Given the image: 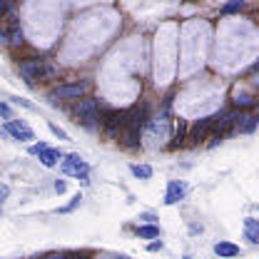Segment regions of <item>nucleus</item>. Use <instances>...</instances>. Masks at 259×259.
<instances>
[{"label": "nucleus", "instance_id": "nucleus-25", "mask_svg": "<svg viewBox=\"0 0 259 259\" xmlns=\"http://www.w3.org/2000/svg\"><path fill=\"white\" fill-rule=\"evenodd\" d=\"M50 132L55 135V137H60V140H67V135H65V130H60L58 125H50Z\"/></svg>", "mask_w": 259, "mask_h": 259}, {"label": "nucleus", "instance_id": "nucleus-22", "mask_svg": "<svg viewBox=\"0 0 259 259\" xmlns=\"http://www.w3.org/2000/svg\"><path fill=\"white\" fill-rule=\"evenodd\" d=\"M80 202H82V194H75V197H72V202H70L67 207H63L60 212H72V209H75V207H77Z\"/></svg>", "mask_w": 259, "mask_h": 259}, {"label": "nucleus", "instance_id": "nucleus-5", "mask_svg": "<svg viewBox=\"0 0 259 259\" xmlns=\"http://www.w3.org/2000/svg\"><path fill=\"white\" fill-rule=\"evenodd\" d=\"M150 122V110H147V105H137V107H132L125 112V125H132V127H145Z\"/></svg>", "mask_w": 259, "mask_h": 259}, {"label": "nucleus", "instance_id": "nucleus-13", "mask_svg": "<svg viewBox=\"0 0 259 259\" xmlns=\"http://www.w3.org/2000/svg\"><path fill=\"white\" fill-rule=\"evenodd\" d=\"M244 237L252 244H259V220H254V217H247L244 220Z\"/></svg>", "mask_w": 259, "mask_h": 259}, {"label": "nucleus", "instance_id": "nucleus-20", "mask_svg": "<svg viewBox=\"0 0 259 259\" xmlns=\"http://www.w3.org/2000/svg\"><path fill=\"white\" fill-rule=\"evenodd\" d=\"M8 42H10V45H15V48H18V45H23V42H25L23 30H20V28H10V32H8Z\"/></svg>", "mask_w": 259, "mask_h": 259}, {"label": "nucleus", "instance_id": "nucleus-15", "mask_svg": "<svg viewBox=\"0 0 259 259\" xmlns=\"http://www.w3.org/2000/svg\"><path fill=\"white\" fill-rule=\"evenodd\" d=\"M58 77V67L48 60H40V80H55Z\"/></svg>", "mask_w": 259, "mask_h": 259}, {"label": "nucleus", "instance_id": "nucleus-2", "mask_svg": "<svg viewBox=\"0 0 259 259\" xmlns=\"http://www.w3.org/2000/svg\"><path fill=\"white\" fill-rule=\"evenodd\" d=\"M88 88H90V82H65V85H60V88H55L53 93H50V97L53 100H80V97L88 93Z\"/></svg>", "mask_w": 259, "mask_h": 259}, {"label": "nucleus", "instance_id": "nucleus-17", "mask_svg": "<svg viewBox=\"0 0 259 259\" xmlns=\"http://www.w3.org/2000/svg\"><path fill=\"white\" fill-rule=\"evenodd\" d=\"M137 237H140V239H157V237H160V227H155V225L137 227Z\"/></svg>", "mask_w": 259, "mask_h": 259}, {"label": "nucleus", "instance_id": "nucleus-28", "mask_svg": "<svg viewBox=\"0 0 259 259\" xmlns=\"http://www.w3.org/2000/svg\"><path fill=\"white\" fill-rule=\"evenodd\" d=\"M55 192H60V194L65 192V182L63 180H58V182H55Z\"/></svg>", "mask_w": 259, "mask_h": 259}, {"label": "nucleus", "instance_id": "nucleus-1", "mask_svg": "<svg viewBox=\"0 0 259 259\" xmlns=\"http://www.w3.org/2000/svg\"><path fill=\"white\" fill-rule=\"evenodd\" d=\"M75 117H77V122H82L85 127H95L97 122H100V105H97L95 97H82V100H77V105H75Z\"/></svg>", "mask_w": 259, "mask_h": 259}, {"label": "nucleus", "instance_id": "nucleus-30", "mask_svg": "<svg viewBox=\"0 0 259 259\" xmlns=\"http://www.w3.org/2000/svg\"><path fill=\"white\" fill-rule=\"evenodd\" d=\"M150 249H152V252H157V249H162V242H152V244H150Z\"/></svg>", "mask_w": 259, "mask_h": 259}, {"label": "nucleus", "instance_id": "nucleus-7", "mask_svg": "<svg viewBox=\"0 0 259 259\" xmlns=\"http://www.w3.org/2000/svg\"><path fill=\"white\" fill-rule=\"evenodd\" d=\"M102 125H105V130H107V135L117 137L120 130H122V125H125V112H122V110H110V112L105 115Z\"/></svg>", "mask_w": 259, "mask_h": 259}, {"label": "nucleus", "instance_id": "nucleus-32", "mask_svg": "<svg viewBox=\"0 0 259 259\" xmlns=\"http://www.w3.org/2000/svg\"><path fill=\"white\" fill-rule=\"evenodd\" d=\"M257 105H259V97H257Z\"/></svg>", "mask_w": 259, "mask_h": 259}, {"label": "nucleus", "instance_id": "nucleus-6", "mask_svg": "<svg viewBox=\"0 0 259 259\" xmlns=\"http://www.w3.org/2000/svg\"><path fill=\"white\" fill-rule=\"evenodd\" d=\"M214 117H217V115H209V117L197 120V122L192 125V130H190V140H192V142H202V140H207V135L212 132V127H214Z\"/></svg>", "mask_w": 259, "mask_h": 259}, {"label": "nucleus", "instance_id": "nucleus-11", "mask_svg": "<svg viewBox=\"0 0 259 259\" xmlns=\"http://www.w3.org/2000/svg\"><path fill=\"white\" fill-rule=\"evenodd\" d=\"M120 142L125 145V147H137L140 145V127H132V125H122V130H120Z\"/></svg>", "mask_w": 259, "mask_h": 259}, {"label": "nucleus", "instance_id": "nucleus-3", "mask_svg": "<svg viewBox=\"0 0 259 259\" xmlns=\"http://www.w3.org/2000/svg\"><path fill=\"white\" fill-rule=\"evenodd\" d=\"M63 172L65 175L77 177V180H82V182H88V172H90V167H88V162H82L80 155H70V157H65V162H63Z\"/></svg>", "mask_w": 259, "mask_h": 259}, {"label": "nucleus", "instance_id": "nucleus-24", "mask_svg": "<svg viewBox=\"0 0 259 259\" xmlns=\"http://www.w3.org/2000/svg\"><path fill=\"white\" fill-rule=\"evenodd\" d=\"M37 259H70V257H67V252H53V254H45V257Z\"/></svg>", "mask_w": 259, "mask_h": 259}, {"label": "nucleus", "instance_id": "nucleus-23", "mask_svg": "<svg viewBox=\"0 0 259 259\" xmlns=\"http://www.w3.org/2000/svg\"><path fill=\"white\" fill-rule=\"evenodd\" d=\"M10 13V0H0V18H5Z\"/></svg>", "mask_w": 259, "mask_h": 259}, {"label": "nucleus", "instance_id": "nucleus-27", "mask_svg": "<svg viewBox=\"0 0 259 259\" xmlns=\"http://www.w3.org/2000/svg\"><path fill=\"white\" fill-rule=\"evenodd\" d=\"M45 147H48L45 142H37V145H32V147H30V152H32V155H40V152H42Z\"/></svg>", "mask_w": 259, "mask_h": 259}, {"label": "nucleus", "instance_id": "nucleus-31", "mask_svg": "<svg viewBox=\"0 0 259 259\" xmlns=\"http://www.w3.org/2000/svg\"><path fill=\"white\" fill-rule=\"evenodd\" d=\"M0 209H3V202H0Z\"/></svg>", "mask_w": 259, "mask_h": 259}, {"label": "nucleus", "instance_id": "nucleus-12", "mask_svg": "<svg viewBox=\"0 0 259 259\" xmlns=\"http://www.w3.org/2000/svg\"><path fill=\"white\" fill-rule=\"evenodd\" d=\"M214 254L220 259H232L239 254V247L232 244V242H217V244H214Z\"/></svg>", "mask_w": 259, "mask_h": 259}, {"label": "nucleus", "instance_id": "nucleus-26", "mask_svg": "<svg viewBox=\"0 0 259 259\" xmlns=\"http://www.w3.org/2000/svg\"><path fill=\"white\" fill-rule=\"evenodd\" d=\"M0 117H5V120H10V107H8L5 102H0Z\"/></svg>", "mask_w": 259, "mask_h": 259}, {"label": "nucleus", "instance_id": "nucleus-21", "mask_svg": "<svg viewBox=\"0 0 259 259\" xmlns=\"http://www.w3.org/2000/svg\"><path fill=\"white\" fill-rule=\"evenodd\" d=\"M244 8V0H229L225 3V8H222V15H232V13H239Z\"/></svg>", "mask_w": 259, "mask_h": 259}, {"label": "nucleus", "instance_id": "nucleus-9", "mask_svg": "<svg viewBox=\"0 0 259 259\" xmlns=\"http://www.w3.org/2000/svg\"><path fill=\"white\" fill-rule=\"evenodd\" d=\"M18 70H20V75L28 85H35L40 80V60H23L18 65Z\"/></svg>", "mask_w": 259, "mask_h": 259}, {"label": "nucleus", "instance_id": "nucleus-4", "mask_svg": "<svg viewBox=\"0 0 259 259\" xmlns=\"http://www.w3.org/2000/svg\"><path fill=\"white\" fill-rule=\"evenodd\" d=\"M5 132H8L10 137L20 140V142H30V140H35V132H32L23 120H20V122H18V120H8V122H5Z\"/></svg>", "mask_w": 259, "mask_h": 259}, {"label": "nucleus", "instance_id": "nucleus-16", "mask_svg": "<svg viewBox=\"0 0 259 259\" xmlns=\"http://www.w3.org/2000/svg\"><path fill=\"white\" fill-rule=\"evenodd\" d=\"M232 105H234L237 110H249V107H254V105H257V97H249V95H234Z\"/></svg>", "mask_w": 259, "mask_h": 259}, {"label": "nucleus", "instance_id": "nucleus-19", "mask_svg": "<svg viewBox=\"0 0 259 259\" xmlns=\"http://www.w3.org/2000/svg\"><path fill=\"white\" fill-rule=\"evenodd\" d=\"M130 169H132V175L140 177V180H150V177H152V167H150V164H132Z\"/></svg>", "mask_w": 259, "mask_h": 259}, {"label": "nucleus", "instance_id": "nucleus-14", "mask_svg": "<svg viewBox=\"0 0 259 259\" xmlns=\"http://www.w3.org/2000/svg\"><path fill=\"white\" fill-rule=\"evenodd\" d=\"M58 160H63V155L58 152V150H50V147H45L42 152H40V162L45 164V167H55Z\"/></svg>", "mask_w": 259, "mask_h": 259}, {"label": "nucleus", "instance_id": "nucleus-29", "mask_svg": "<svg viewBox=\"0 0 259 259\" xmlns=\"http://www.w3.org/2000/svg\"><path fill=\"white\" fill-rule=\"evenodd\" d=\"M140 220H145V222H155V214L147 212V214H140Z\"/></svg>", "mask_w": 259, "mask_h": 259}, {"label": "nucleus", "instance_id": "nucleus-18", "mask_svg": "<svg viewBox=\"0 0 259 259\" xmlns=\"http://www.w3.org/2000/svg\"><path fill=\"white\" fill-rule=\"evenodd\" d=\"M185 132H187V122L180 117V120L175 122V140H172V147H177V145L185 142Z\"/></svg>", "mask_w": 259, "mask_h": 259}, {"label": "nucleus", "instance_id": "nucleus-10", "mask_svg": "<svg viewBox=\"0 0 259 259\" xmlns=\"http://www.w3.org/2000/svg\"><path fill=\"white\" fill-rule=\"evenodd\" d=\"M185 194H187V187H185L182 182L172 180V182L167 185V192H164V204H177V202L185 199Z\"/></svg>", "mask_w": 259, "mask_h": 259}, {"label": "nucleus", "instance_id": "nucleus-8", "mask_svg": "<svg viewBox=\"0 0 259 259\" xmlns=\"http://www.w3.org/2000/svg\"><path fill=\"white\" fill-rule=\"evenodd\" d=\"M259 125V115L257 112H249V110H239V117H237V125L234 130H239V132H244V135H249V132H254Z\"/></svg>", "mask_w": 259, "mask_h": 259}]
</instances>
